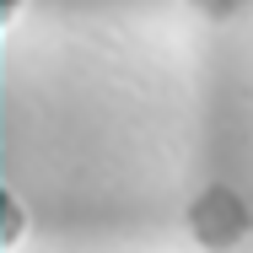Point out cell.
Masks as SVG:
<instances>
[{"mask_svg":"<svg viewBox=\"0 0 253 253\" xmlns=\"http://www.w3.org/2000/svg\"><path fill=\"white\" fill-rule=\"evenodd\" d=\"M189 232L200 237L205 248H237L253 232V210L232 189H205L200 200L189 205Z\"/></svg>","mask_w":253,"mask_h":253,"instance_id":"cell-1","label":"cell"},{"mask_svg":"<svg viewBox=\"0 0 253 253\" xmlns=\"http://www.w3.org/2000/svg\"><path fill=\"white\" fill-rule=\"evenodd\" d=\"M16 237H22V200L5 189L0 194V243H16Z\"/></svg>","mask_w":253,"mask_h":253,"instance_id":"cell-2","label":"cell"},{"mask_svg":"<svg viewBox=\"0 0 253 253\" xmlns=\"http://www.w3.org/2000/svg\"><path fill=\"white\" fill-rule=\"evenodd\" d=\"M189 5H194V11H205V16H232L243 0H189Z\"/></svg>","mask_w":253,"mask_h":253,"instance_id":"cell-3","label":"cell"},{"mask_svg":"<svg viewBox=\"0 0 253 253\" xmlns=\"http://www.w3.org/2000/svg\"><path fill=\"white\" fill-rule=\"evenodd\" d=\"M11 11H16V0H0V16H11Z\"/></svg>","mask_w":253,"mask_h":253,"instance_id":"cell-4","label":"cell"}]
</instances>
